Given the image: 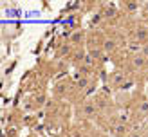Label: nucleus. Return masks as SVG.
<instances>
[{"label":"nucleus","instance_id":"obj_1","mask_svg":"<svg viewBox=\"0 0 148 137\" xmlns=\"http://www.w3.org/2000/svg\"><path fill=\"white\" fill-rule=\"evenodd\" d=\"M146 63H148V58L145 54H136L132 58V67L134 69H143V67H146Z\"/></svg>","mask_w":148,"mask_h":137},{"label":"nucleus","instance_id":"obj_2","mask_svg":"<svg viewBox=\"0 0 148 137\" xmlns=\"http://www.w3.org/2000/svg\"><path fill=\"white\" fill-rule=\"evenodd\" d=\"M116 49H117V42L116 40L107 38L105 42H103V50H105V52H114Z\"/></svg>","mask_w":148,"mask_h":137},{"label":"nucleus","instance_id":"obj_3","mask_svg":"<svg viewBox=\"0 0 148 137\" xmlns=\"http://www.w3.org/2000/svg\"><path fill=\"white\" fill-rule=\"evenodd\" d=\"M94 114H96V105L94 103H87L83 106V115H85V117H92Z\"/></svg>","mask_w":148,"mask_h":137},{"label":"nucleus","instance_id":"obj_4","mask_svg":"<svg viewBox=\"0 0 148 137\" xmlns=\"http://www.w3.org/2000/svg\"><path fill=\"white\" fill-rule=\"evenodd\" d=\"M114 130H116V135H125V134H127V126H125V125H117Z\"/></svg>","mask_w":148,"mask_h":137},{"label":"nucleus","instance_id":"obj_5","mask_svg":"<svg viewBox=\"0 0 148 137\" xmlns=\"http://www.w3.org/2000/svg\"><path fill=\"white\" fill-rule=\"evenodd\" d=\"M127 9H128V11H136V9H137V4L128 2V4H127Z\"/></svg>","mask_w":148,"mask_h":137},{"label":"nucleus","instance_id":"obj_6","mask_svg":"<svg viewBox=\"0 0 148 137\" xmlns=\"http://www.w3.org/2000/svg\"><path fill=\"white\" fill-rule=\"evenodd\" d=\"M128 137H145V135H143L141 132H130V134H128Z\"/></svg>","mask_w":148,"mask_h":137},{"label":"nucleus","instance_id":"obj_7","mask_svg":"<svg viewBox=\"0 0 148 137\" xmlns=\"http://www.w3.org/2000/svg\"><path fill=\"white\" fill-rule=\"evenodd\" d=\"M79 38H81V33H74L72 34V42H78Z\"/></svg>","mask_w":148,"mask_h":137},{"label":"nucleus","instance_id":"obj_8","mask_svg":"<svg viewBox=\"0 0 148 137\" xmlns=\"http://www.w3.org/2000/svg\"><path fill=\"white\" fill-rule=\"evenodd\" d=\"M85 85H87V79H81V81H79V87H81V89H83Z\"/></svg>","mask_w":148,"mask_h":137},{"label":"nucleus","instance_id":"obj_9","mask_svg":"<svg viewBox=\"0 0 148 137\" xmlns=\"http://www.w3.org/2000/svg\"><path fill=\"white\" fill-rule=\"evenodd\" d=\"M143 9H145V11L148 13V2H145V5H143Z\"/></svg>","mask_w":148,"mask_h":137},{"label":"nucleus","instance_id":"obj_10","mask_svg":"<svg viewBox=\"0 0 148 137\" xmlns=\"http://www.w3.org/2000/svg\"><path fill=\"white\" fill-rule=\"evenodd\" d=\"M146 65H148V63H146Z\"/></svg>","mask_w":148,"mask_h":137}]
</instances>
